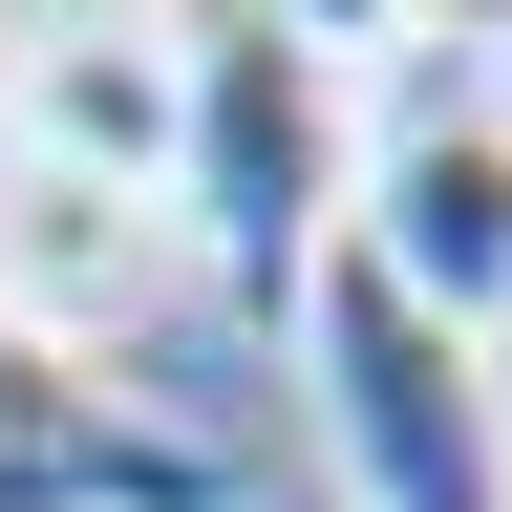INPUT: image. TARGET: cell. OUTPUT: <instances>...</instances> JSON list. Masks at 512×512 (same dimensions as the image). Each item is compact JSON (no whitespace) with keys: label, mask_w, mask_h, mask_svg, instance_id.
<instances>
[{"label":"cell","mask_w":512,"mask_h":512,"mask_svg":"<svg viewBox=\"0 0 512 512\" xmlns=\"http://www.w3.org/2000/svg\"><path fill=\"white\" fill-rule=\"evenodd\" d=\"M0 171L150 192V214H171V22H22V86H0Z\"/></svg>","instance_id":"4"},{"label":"cell","mask_w":512,"mask_h":512,"mask_svg":"<svg viewBox=\"0 0 512 512\" xmlns=\"http://www.w3.org/2000/svg\"><path fill=\"white\" fill-rule=\"evenodd\" d=\"M342 171H363V64H342V22H278V0L171 22V235H192L214 299L299 320V278L342 256Z\"/></svg>","instance_id":"1"},{"label":"cell","mask_w":512,"mask_h":512,"mask_svg":"<svg viewBox=\"0 0 512 512\" xmlns=\"http://www.w3.org/2000/svg\"><path fill=\"white\" fill-rule=\"evenodd\" d=\"M299 384H320V448L363 512H512V363L448 342L427 299H384L363 256L299 278Z\"/></svg>","instance_id":"2"},{"label":"cell","mask_w":512,"mask_h":512,"mask_svg":"<svg viewBox=\"0 0 512 512\" xmlns=\"http://www.w3.org/2000/svg\"><path fill=\"white\" fill-rule=\"evenodd\" d=\"M171 214H150V192H64V171H0V320H22V342H64V363H86V342H128V320H150L171 299Z\"/></svg>","instance_id":"5"},{"label":"cell","mask_w":512,"mask_h":512,"mask_svg":"<svg viewBox=\"0 0 512 512\" xmlns=\"http://www.w3.org/2000/svg\"><path fill=\"white\" fill-rule=\"evenodd\" d=\"M342 256L384 299H427L448 342H512V86L470 43L363 86V171H342Z\"/></svg>","instance_id":"3"}]
</instances>
